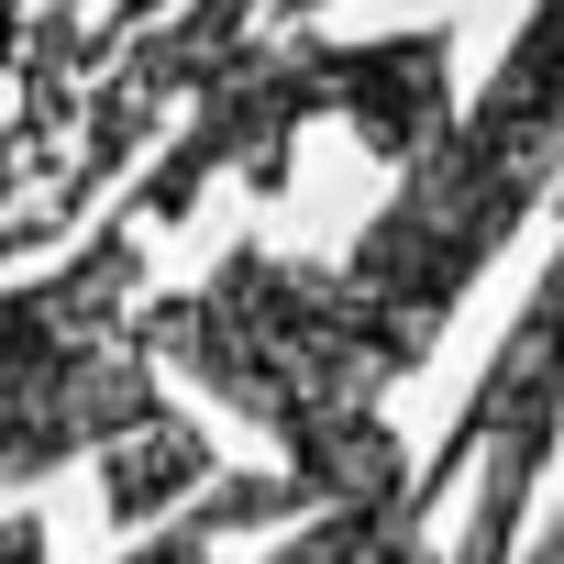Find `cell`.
Segmentation results:
<instances>
[{
  "label": "cell",
  "instance_id": "obj_1",
  "mask_svg": "<svg viewBox=\"0 0 564 564\" xmlns=\"http://www.w3.org/2000/svg\"><path fill=\"white\" fill-rule=\"evenodd\" d=\"M553 177H564V0H531L509 67L476 89V111L443 122V144L410 166L388 221L355 243V265H333L344 322H355L377 377L432 355L454 300L487 276V254L531 221V199Z\"/></svg>",
  "mask_w": 564,
  "mask_h": 564
},
{
  "label": "cell",
  "instance_id": "obj_2",
  "mask_svg": "<svg viewBox=\"0 0 564 564\" xmlns=\"http://www.w3.org/2000/svg\"><path fill=\"white\" fill-rule=\"evenodd\" d=\"M144 344H166L199 388H221L232 410H254L300 465V498L311 509H388L410 498V465L377 421V366L344 322V289L322 265H289V254H232L210 289L166 300L155 322H133Z\"/></svg>",
  "mask_w": 564,
  "mask_h": 564
},
{
  "label": "cell",
  "instance_id": "obj_3",
  "mask_svg": "<svg viewBox=\"0 0 564 564\" xmlns=\"http://www.w3.org/2000/svg\"><path fill=\"white\" fill-rule=\"evenodd\" d=\"M122 300H133V243L122 232L89 243L45 289H0V487L45 476L89 443L122 454L133 432L166 421L144 399V377H133Z\"/></svg>",
  "mask_w": 564,
  "mask_h": 564
},
{
  "label": "cell",
  "instance_id": "obj_4",
  "mask_svg": "<svg viewBox=\"0 0 564 564\" xmlns=\"http://www.w3.org/2000/svg\"><path fill=\"white\" fill-rule=\"evenodd\" d=\"M377 564H454V553H432V542L410 531V498H399V509H388V531H377ZM542 564H553V553H542Z\"/></svg>",
  "mask_w": 564,
  "mask_h": 564
},
{
  "label": "cell",
  "instance_id": "obj_5",
  "mask_svg": "<svg viewBox=\"0 0 564 564\" xmlns=\"http://www.w3.org/2000/svg\"><path fill=\"white\" fill-rule=\"evenodd\" d=\"M0 564H45V520L34 509H0Z\"/></svg>",
  "mask_w": 564,
  "mask_h": 564
},
{
  "label": "cell",
  "instance_id": "obj_6",
  "mask_svg": "<svg viewBox=\"0 0 564 564\" xmlns=\"http://www.w3.org/2000/svg\"><path fill=\"white\" fill-rule=\"evenodd\" d=\"M265 12H311V0H265Z\"/></svg>",
  "mask_w": 564,
  "mask_h": 564
},
{
  "label": "cell",
  "instance_id": "obj_7",
  "mask_svg": "<svg viewBox=\"0 0 564 564\" xmlns=\"http://www.w3.org/2000/svg\"><path fill=\"white\" fill-rule=\"evenodd\" d=\"M542 553H553V564H564V531H553V542H542Z\"/></svg>",
  "mask_w": 564,
  "mask_h": 564
},
{
  "label": "cell",
  "instance_id": "obj_8",
  "mask_svg": "<svg viewBox=\"0 0 564 564\" xmlns=\"http://www.w3.org/2000/svg\"><path fill=\"white\" fill-rule=\"evenodd\" d=\"M122 12H133V0H122Z\"/></svg>",
  "mask_w": 564,
  "mask_h": 564
},
{
  "label": "cell",
  "instance_id": "obj_9",
  "mask_svg": "<svg viewBox=\"0 0 564 564\" xmlns=\"http://www.w3.org/2000/svg\"><path fill=\"white\" fill-rule=\"evenodd\" d=\"M553 254H564V243H553Z\"/></svg>",
  "mask_w": 564,
  "mask_h": 564
}]
</instances>
